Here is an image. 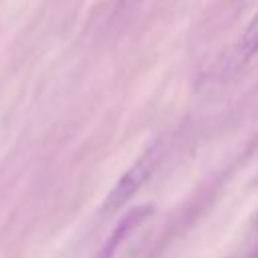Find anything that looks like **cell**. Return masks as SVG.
I'll return each instance as SVG.
<instances>
[{"label": "cell", "instance_id": "cell-1", "mask_svg": "<svg viewBox=\"0 0 258 258\" xmlns=\"http://www.w3.org/2000/svg\"><path fill=\"white\" fill-rule=\"evenodd\" d=\"M159 153L161 149L157 145L149 147L117 181L115 185L109 189V194L105 196L103 204H101V216H113L115 212H119L139 189L141 185H145V181L151 177L155 165H157V159H159Z\"/></svg>", "mask_w": 258, "mask_h": 258}, {"label": "cell", "instance_id": "cell-2", "mask_svg": "<svg viewBox=\"0 0 258 258\" xmlns=\"http://www.w3.org/2000/svg\"><path fill=\"white\" fill-rule=\"evenodd\" d=\"M254 54H258V10L256 14L250 18L246 30L242 32L240 40L236 42L232 54L228 56V64L232 71H238L242 69Z\"/></svg>", "mask_w": 258, "mask_h": 258}, {"label": "cell", "instance_id": "cell-3", "mask_svg": "<svg viewBox=\"0 0 258 258\" xmlns=\"http://www.w3.org/2000/svg\"><path fill=\"white\" fill-rule=\"evenodd\" d=\"M256 228H258V214H256Z\"/></svg>", "mask_w": 258, "mask_h": 258}]
</instances>
